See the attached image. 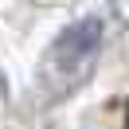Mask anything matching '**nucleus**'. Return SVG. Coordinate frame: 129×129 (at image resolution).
Here are the masks:
<instances>
[{
    "instance_id": "nucleus-1",
    "label": "nucleus",
    "mask_w": 129,
    "mask_h": 129,
    "mask_svg": "<svg viewBox=\"0 0 129 129\" xmlns=\"http://www.w3.org/2000/svg\"><path fill=\"white\" fill-rule=\"evenodd\" d=\"M102 43H106V24L98 16H82L74 24H67L55 35V43L47 47V55H43V82L55 94L86 82L94 63H98Z\"/></svg>"
},
{
    "instance_id": "nucleus-2",
    "label": "nucleus",
    "mask_w": 129,
    "mask_h": 129,
    "mask_svg": "<svg viewBox=\"0 0 129 129\" xmlns=\"http://www.w3.org/2000/svg\"><path fill=\"white\" fill-rule=\"evenodd\" d=\"M8 94V78H4V74H0V98Z\"/></svg>"
}]
</instances>
